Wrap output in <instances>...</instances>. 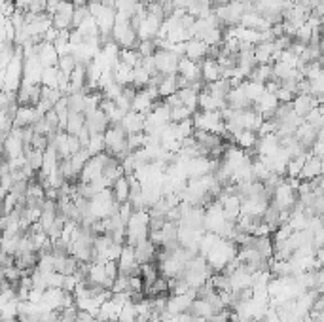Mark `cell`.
<instances>
[{
	"mask_svg": "<svg viewBox=\"0 0 324 322\" xmlns=\"http://www.w3.org/2000/svg\"><path fill=\"white\" fill-rule=\"evenodd\" d=\"M105 140H106V152L114 157H118L119 161L124 159L129 152V146H127V133L125 129L119 125H110L108 131L105 133Z\"/></svg>",
	"mask_w": 324,
	"mask_h": 322,
	"instance_id": "6da1fadb",
	"label": "cell"
},
{
	"mask_svg": "<svg viewBox=\"0 0 324 322\" xmlns=\"http://www.w3.org/2000/svg\"><path fill=\"white\" fill-rule=\"evenodd\" d=\"M193 125H195V129L216 133V135L226 133V122L222 118V112H195Z\"/></svg>",
	"mask_w": 324,
	"mask_h": 322,
	"instance_id": "7a4b0ae2",
	"label": "cell"
},
{
	"mask_svg": "<svg viewBox=\"0 0 324 322\" xmlns=\"http://www.w3.org/2000/svg\"><path fill=\"white\" fill-rule=\"evenodd\" d=\"M226 222H228V216H226L222 203L218 199L212 201L205 209V229L211 231V233H220V229H222V226Z\"/></svg>",
	"mask_w": 324,
	"mask_h": 322,
	"instance_id": "3957f363",
	"label": "cell"
},
{
	"mask_svg": "<svg viewBox=\"0 0 324 322\" xmlns=\"http://www.w3.org/2000/svg\"><path fill=\"white\" fill-rule=\"evenodd\" d=\"M110 157V154L108 152H103V154L99 155H93L91 159L86 163V167H84V171L80 173V182H84V184H89V182H93V180L100 178L103 176V169H105V163L106 159Z\"/></svg>",
	"mask_w": 324,
	"mask_h": 322,
	"instance_id": "277c9868",
	"label": "cell"
},
{
	"mask_svg": "<svg viewBox=\"0 0 324 322\" xmlns=\"http://www.w3.org/2000/svg\"><path fill=\"white\" fill-rule=\"evenodd\" d=\"M156 67H157V72H161V74H178V63H180V57L175 55L173 51L169 50H157L156 55Z\"/></svg>",
	"mask_w": 324,
	"mask_h": 322,
	"instance_id": "5b68a950",
	"label": "cell"
},
{
	"mask_svg": "<svg viewBox=\"0 0 324 322\" xmlns=\"http://www.w3.org/2000/svg\"><path fill=\"white\" fill-rule=\"evenodd\" d=\"M163 25V19L156 17V15H146L144 19H140V25H138V38L140 40H154V38L159 34Z\"/></svg>",
	"mask_w": 324,
	"mask_h": 322,
	"instance_id": "8992f818",
	"label": "cell"
},
{
	"mask_svg": "<svg viewBox=\"0 0 324 322\" xmlns=\"http://www.w3.org/2000/svg\"><path fill=\"white\" fill-rule=\"evenodd\" d=\"M42 118H44V114L38 112L36 106H19L15 119H13V125L15 127H31V125H34L38 119Z\"/></svg>",
	"mask_w": 324,
	"mask_h": 322,
	"instance_id": "52a82bcc",
	"label": "cell"
},
{
	"mask_svg": "<svg viewBox=\"0 0 324 322\" xmlns=\"http://www.w3.org/2000/svg\"><path fill=\"white\" fill-rule=\"evenodd\" d=\"M178 74L190 82V87L195 82H203V78H201V63H195L192 59H188V57H182L180 63H178Z\"/></svg>",
	"mask_w": 324,
	"mask_h": 322,
	"instance_id": "ba28073f",
	"label": "cell"
},
{
	"mask_svg": "<svg viewBox=\"0 0 324 322\" xmlns=\"http://www.w3.org/2000/svg\"><path fill=\"white\" fill-rule=\"evenodd\" d=\"M135 256H137L138 264H156L157 260V245L146 239V241H140L135 247Z\"/></svg>",
	"mask_w": 324,
	"mask_h": 322,
	"instance_id": "9c48e42d",
	"label": "cell"
},
{
	"mask_svg": "<svg viewBox=\"0 0 324 322\" xmlns=\"http://www.w3.org/2000/svg\"><path fill=\"white\" fill-rule=\"evenodd\" d=\"M144 125H146V116L138 114V112H127L125 114L121 127L125 129L127 135H137V133H144Z\"/></svg>",
	"mask_w": 324,
	"mask_h": 322,
	"instance_id": "30bf717a",
	"label": "cell"
},
{
	"mask_svg": "<svg viewBox=\"0 0 324 322\" xmlns=\"http://www.w3.org/2000/svg\"><path fill=\"white\" fill-rule=\"evenodd\" d=\"M279 148H280V140H279V135H277V133L260 136V140H258V144H256L258 157H269V155H273Z\"/></svg>",
	"mask_w": 324,
	"mask_h": 322,
	"instance_id": "8fae6325",
	"label": "cell"
},
{
	"mask_svg": "<svg viewBox=\"0 0 324 322\" xmlns=\"http://www.w3.org/2000/svg\"><path fill=\"white\" fill-rule=\"evenodd\" d=\"M226 100H228V106L233 108V110H249V108H254V103L245 95L243 87H233Z\"/></svg>",
	"mask_w": 324,
	"mask_h": 322,
	"instance_id": "7c38bea8",
	"label": "cell"
},
{
	"mask_svg": "<svg viewBox=\"0 0 324 322\" xmlns=\"http://www.w3.org/2000/svg\"><path fill=\"white\" fill-rule=\"evenodd\" d=\"M193 299L192 296H188V294H182V296H171L167 301V313L169 315H180V313H186V311L192 309L193 305Z\"/></svg>",
	"mask_w": 324,
	"mask_h": 322,
	"instance_id": "4fadbf2b",
	"label": "cell"
},
{
	"mask_svg": "<svg viewBox=\"0 0 324 322\" xmlns=\"http://www.w3.org/2000/svg\"><path fill=\"white\" fill-rule=\"evenodd\" d=\"M207 53H209V46L203 40H199V38H193V40H188L186 42L188 59H192L195 63H203L207 59Z\"/></svg>",
	"mask_w": 324,
	"mask_h": 322,
	"instance_id": "5bb4252c",
	"label": "cell"
},
{
	"mask_svg": "<svg viewBox=\"0 0 324 322\" xmlns=\"http://www.w3.org/2000/svg\"><path fill=\"white\" fill-rule=\"evenodd\" d=\"M292 106H294V112L303 119H306L315 108H318L317 100H315L313 95H298V97L292 100Z\"/></svg>",
	"mask_w": 324,
	"mask_h": 322,
	"instance_id": "9a60e30c",
	"label": "cell"
},
{
	"mask_svg": "<svg viewBox=\"0 0 324 322\" xmlns=\"http://www.w3.org/2000/svg\"><path fill=\"white\" fill-rule=\"evenodd\" d=\"M59 51L53 44L50 42H42L40 44V51H38V61L42 63V67L48 68V67H57V63H59Z\"/></svg>",
	"mask_w": 324,
	"mask_h": 322,
	"instance_id": "2e32d148",
	"label": "cell"
},
{
	"mask_svg": "<svg viewBox=\"0 0 324 322\" xmlns=\"http://www.w3.org/2000/svg\"><path fill=\"white\" fill-rule=\"evenodd\" d=\"M88 118V122H86V125H88V129L91 131V135H97V133H106L108 131V127H110V119H108V116H106L105 112L97 110L95 114H91V116H86Z\"/></svg>",
	"mask_w": 324,
	"mask_h": 322,
	"instance_id": "e0dca14e",
	"label": "cell"
},
{
	"mask_svg": "<svg viewBox=\"0 0 324 322\" xmlns=\"http://www.w3.org/2000/svg\"><path fill=\"white\" fill-rule=\"evenodd\" d=\"M112 193H114V197H116V201H118L119 205L129 201V197H131V180H129L127 174H121V176L114 182Z\"/></svg>",
	"mask_w": 324,
	"mask_h": 322,
	"instance_id": "ac0fdd59",
	"label": "cell"
},
{
	"mask_svg": "<svg viewBox=\"0 0 324 322\" xmlns=\"http://www.w3.org/2000/svg\"><path fill=\"white\" fill-rule=\"evenodd\" d=\"M201 78L205 84H212L222 78V67L216 59H205L201 63Z\"/></svg>",
	"mask_w": 324,
	"mask_h": 322,
	"instance_id": "d6986e66",
	"label": "cell"
},
{
	"mask_svg": "<svg viewBox=\"0 0 324 322\" xmlns=\"http://www.w3.org/2000/svg\"><path fill=\"white\" fill-rule=\"evenodd\" d=\"M322 174V157L318 155H309L303 165V171L299 174V180H313Z\"/></svg>",
	"mask_w": 324,
	"mask_h": 322,
	"instance_id": "ffe728a7",
	"label": "cell"
},
{
	"mask_svg": "<svg viewBox=\"0 0 324 322\" xmlns=\"http://www.w3.org/2000/svg\"><path fill=\"white\" fill-rule=\"evenodd\" d=\"M231 279V290L233 292H241L247 290V288H252V273H249L245 269V266L241 269H237L233 275H230Z\"/></svg>",
	"mask_w": 324,
	"mask_h": 322,
	"instance_id": "44dd1931",
	"label": "cell"
},
{
	"mask_svg": "<svg viewBox=\"0 0 324 322\" xmlns=\"http://www.w3.org/2000/svg\"><path fill=\"white\" fill-rule=\"evenodd\" d=\"M277 51L275 42H260L254 48V57L258 65H271V57Z\"/></svg>",
	"mask_w": 324,
	"mask_h": 322,
	"instance_id": "7402d4cb",
	"label": "cell"
},
{
	"mask_svg": "<svg viewBox=\"0 0 324 322\" xmlns=\"http://www.w3.org/2000/svg\"><path fill=\"white\" fill-rule=\"evenodd\" d=\"M112 70H114V76H116V82H118L119 86H124V87L133 86V80H135V68L119 61Z\"/></svg>",
	"mask_w": 324,
	"mask_h": 322,
	"instance_id": "603a6c76",
	"label": "cell"
},
{
	"mask_svg": "<svg viewBox=\"0 0 324 322\" xmlns=\"http://www.w3.org/2000/svg\"><path fill=\"white\" fill-rule=\"evenodd\" d=\"M258 140H260V135H258L256 131H249V129L241 131V133H237V135L233 136V143H235L239 148H243V150L256 148Z\"/></svg>",
	"mask_w": 324,
	"mask_h": 322,
	"instance_id": "cb8c5ba5",
	"label": "cell"
},
{
	"mask_svg": "<svg viewBox=\"0 0 324 322\" xmlns=\"http://www.w3.org/2000/svg\"><path fill=\"white\" fill-rule=\"evenodd\" d=\"M86 122H88V118H86V114H84V112H70L69 122H67V129L65 131H67L69 135L78 136V133L86 127Z\"/></svg>",
	"mask_w": 324,
	"mask_h": 322,
	"instance_id": "d4e9b609",
	"label": "cell"
},
{
	"mask_svg": "<svg viewBox=\"0 0 324 322\" xmlns=\"http://www.w3.org/2000/svg\"><path fill=\"white\" fill-rule=\"evenodd\" d=\"M157 89H159L161 99H167V97H171V95L178 93V80H176V74H167V76H165Z\"/></svg>",
	"mask_w": 324,
	"mask_h": 322,
	"instance_id": "484cf974",
	"label": "cell"
},
{
	"mask_svg": "<svg viewBox=\"0 0 324 322\" xmlns=\"http://www.w3.org/2000/svg\"><path fill=\"white\" fill-rule=\"evenodd\" d=\"M140 277H143L144 280V286L154 285V283L161 277L159 266H157V264H143V267H140Z\"/></svg>",
	"mask_w": 324,
	"mask_h": 322,
	"instance_id": "4316f807",
	"label": "cell"
},
{
	"mask_svg": "<svg viewBox=\"0 0 324 322\" xmlns=\"http://www.w3.org/2000/svg\"><path fill=\"white\" fill-rule=\"evenodd\" d=\"M241 87H243L245 95H247V97H249L252 103H256V100H258L264 93H266V84H258V82L247 80Z\"/></svg>",
	"mask_w": 324,
	"mask_h": 322,
	"instance_id": "83f0119b",
	"label": "cell"
},
{
	"mask_svg": "<svg viewBox=\"0 0 324 322\" xmlns=\"http://www.w3.org/2000/svg\"><path fill=\"white\" fill-rule=\"evenodd\" d=\"M192 313L193 315H197L199 318H209V316L214 315V309H212V305L209 299H203V297H197L192 305Z\"/></svg>",
	"mask_w": 324,
	"mask_h": 322,
	"instance_id": "f1b7e54d",
	"label": "cell"
},
{
	"mask_svg": "<svg viewBox=\"0 0 324 322\" xmlns=\"http://www.w3.org/2000/svg\"><path fill=\"white\" fill-rule=\"evenodd\" d=\"M86 99H88V93H86V91H78V93L67 95L69 110L70 112H84L86 110Z\"/></svg>",
	"mask_w": 324,
	"mask_h": 322,
	"instance_id": "f546056e",
	"label": "cell"
},
{
	"mask_svg": "<svg viewBox=\"0 0 324 322\" xmlns=\"http://www.w3.org/2000/svg\"><path fill=\"white\" fill-rule=\"evenodd\" d=\"M86 148H88V152L91 154V157H93V155L103 154V152H106L105 133H97V135H91V140H89V144L86 146Z\"/></svg>",
	"mask_w": 324,
	"mask_h": 322,
	"instance_id": "4dcf8cb0",
	"label": "cell"
},
{
	"mask_svg": "<svg viewBox=\"0 0 324 322\" xmlns=\"http://www.w3.org/2000/svg\"><path fill=\"white\" fill-rule=\"evenodd\" d=\"M25 157H27V163H29L36 173L38 171H42V167H44V152L34 150V148H27Z\"/></svg>",
	"mask_w": 324,
	"mask_h": 322,
	"instance_id": "1f68e13d",
	"label": "cell"
},
{
	"mask_svg": "<svg viewBox=\"0 0 324 322\" xmlns=\"http://www.w3.org/2000/svg\"><path fill=\"white\" fill-rule=\"evenodd\" d=\"M78 59H76V55H72V53H67V55H61L59 57V63H57V68L61 70V72H65V74H72L76 68H78Z\"/></svg>",
	"mask_w": 324,
	"mask_h": 322,
	"instance_id": "d6a6232c",
	"label": "cell"
},
{
	"mask_svg": "<svg viewBox=\"0 0 324 322\" xmlns=\"http://www.w3.org/2000/svg\"><path fill=\"white\" fill-rule=\"evenodd\" d=\"M119 61L125 63V65H129V67L137 68L143 65V55L138 53L137 50H121V53H119Z\"/></svg>",
	"mask_w": 324,
	"mask_h": 322,
	"instance_id": "836d02e7",
	"label": "cell"
},
{
	"mask_svg": "<svg viewBox=\"0 0 324 322\" xmlns=\"http://www.w3.org/2000/svg\"><path fill=\"white\" fill-rule=\"evenodd\" d=\"M309 155H299V157H292L290 163H288V169H287V176H294V178H299V174L303 171V165H306V161Z\"/></svg>",
	"mask_w": 324,
	"mask_h": 322,
	"instance_id": "e575fe53",
	"label": "cell"
},
{
	"mask_svg": "<svg viewBox=\"0 0 324 322\" xmlns=\"http://www.w3.org/2000/svg\"><path fill=\"white\" fill-rule=\"evenodd\" d=\"M193 114L195 112L190 110L188 106H175V108H171V122L173 124H180V122H186V119L193 118Z\"/></svg>",
	"mask_w": 324,
	"mask_h": 322,
	"instance_id": "d590c367",
	"label": "cell"
},
{
	"mask_svg": "<svg viewBox=\"0 0 324 322\" xmlns=\"http://www.w3.org/2000/svg\"><path fill=\"white\" fill-rule=\"evenodd\" d=\"M42 86L53 87V89L59 86V68L57 67L44 68V74H42Z\"/></svg>",
	"mask_w": 324,
	"mask_h": 322,
	"instance_id": "8d00e7d4",
	"label": "cell"
},
{
	"mask_svg": "<svg viewBox=\"0 0 324 322\" xmlns=\"http://www.w3.org/2000/svg\"><path fill=\"white\" fill-rule=\"evenodd\" d=\"M150 80H152V74L144 67L135 68V80H133V86L137 89H144L146 86H150Z\"/></svg>",
	"mask_w": 324,
	"mask_h": 322,
	"instance_id": "74e56055",
	"label": "cell"
},
{
	"mask_svg": "<svg viewBox=\"0 0 324 322\" xmlns=\"http://www.w3.org/2000/svg\"><path fill=\"white\" fill-rule=\"evenodd\" d=\"M138 320V313H137V305L129 301V304L124 305V309L119 313L118 322H137Z\"/></svg>",
	"mask_w": 324,
	"mask_h": 322,
	"instance_id": "f35d334b",
	"label": "cell"
},
{
	"mask_svg": "<svg viewBox=\"0 0 324 322\" xmlns=\"http://www.w3.org/2000/svg\"><path fill=\"white\" fill-rule=\"evenodd\" d=\"M0 307H2V320H12L19 316V299H12Z\"/></svg>",
	"mask_w": 324,
	"mask_h": 322,
	"instance_id": "ab89813d",
	"label": "cell"
},
{
	"mask_svg": "<svg viewBox=\"0 0 324 322\" xmlns=\"http://www.w3.org/2000/svg\"><path fill=\"white\" fill-rule=\"evenodd\" d=\"M137 51L144 57H152V55H156V51H157V46L154 40H140V44H138V48Z\"/></svg>",
	"mask_w": 324,
	"mask_h": 322,
	"instance_id": "60d3db41",
	"label": "cell"
},
{
	"mask_svg": "<svg viewBox=\"0 0 324 322\" xmlns=\"http://www.w3.org/2000/svg\"><path fill=\"white\" fill-rule=\"evenodd\" d=\"M129 280H131V277H127V275H121L119 273L118 279L114 280V285L110 290L114 292V294H121V292H131L129 290Z\"/></svg>",
	"mask_w": 324,
	"mask_h": 322,
	"instance_id": "b9f144b4",
	"label": "cell"
},
{
	"mask_svg": "<svg viewBox=\"0 0 324 322\" xmlns=\"http://www.w3.org/2000/svg\"><path fill=\"white\" fill-rule=\"evenodd\" d=\"M91 13H89V6H82V8H76L74 12V17H72V27L78 29V27L84 23V19H88Z\"/></svg>",
	"mask_w": 324,
	"mask_h": 322,
	"instance_id": "7bdbcfd3",
	"label": "cell"
},
{
	"mask_svg": "<svg viewBox=\"0 0 324 322\" xmlns=\"http://www.w3.org/2000/svg\"><path fill=\"white\" fill-rule=\"evenodd\" d=\"M296 97H298V95L294 93V91H290V89H287V87H282V86H280V89L277 91V99H279V103H292Z\"/></svg>",
	"mask_w": 324,
	"mask_h": 322,
	"instance_id": "ee69618b",
	"label": "cell"
},
{
	"mask_svg": "<svg viewBox=\"0 0 324 322\" xmlns=\"http://www.w3.org/2000/svg\"><path fill=\"white\" fill-rule=\"evenodd\" d=\"M88 6H89V13H91L93 17H99L100 13L105 12V8H106L103 2H89Z\"/></svg>",
	"mask_w": 324,
	"mask_h": 322,
	"instance_id": "f6af8a7d",
	"label": "cell"
},
{
	"mask_svg": "<svg viewBox=\"0 0 324 322\" xmlns=\"http://www.w3.org/2000/svg\"><path fill=\"white\" fill-rule=\"evenodd\" d=\"M190 4H192V0H173V6H175V10H184V12H188Z\"/></svg>",
	"mask_w": 324,
	"mask_h": 322,
	"instance_id": "bcb514c9",
	"label": "cell"
},
{
	"mask_svg": "<svg viewBox=\"0 0 324 322\" xmlns=\"http://www.w3.org/2000/svg\"><path fill=\"white\" fill-rule=\"evenodd\" d=\"M313 155H318V157H324V140H317V144L313 146Z\"/></svg>",
	"mask_w": 324,
	"mask_h": 322,
	"instance_id": "7dc6e473",
	"label": "cell"
},
{
	"mask_svg": "<svg viewBox=\"0 0 324 322\" xmlns=\"http://www.w3.org/2000/svg\"><path fill=\"white\" fill-rule=\"evenodd\" d=\"M72 4H74L76 8H82V6H88L89 0H72Z\"/></svg>",
	"mask_w": 324,
	"mask_h": 322,
	"instance_id": "c3c4849f",
	"label": "cell"
},
{
	"mask_svg": "<svg viewBox=\"0 0 324 322\" xmlns=\"http://www.w3.org/2000/svg\"><path fill=\"white\" fill-rule=\"evenodd\" d=\"M318 140H324V127L318 129Z\"/></svg>",
	"mask_w": 324,
	"mask_h": 322,
	"instance_id": "681fc988",
	"label": "cell"
},
{
	"mask_svg": "<svg viewBox=\"0 0 324 322\" xmlns=\"http://www.w3.org/2000/svg\"><path fill=\"white\" fill-rule=\"evenodd\" d=\"M249 322H264V320H262V318H250Z\"/></svg>",
	"mask_w": 324,
	"mask_h": 322,
	"instance_id": "f907efd6",
	"label": "cell"
},
{
	"mask_svg": "<svg viewBox=\"0 0 324 322\" xmlns=\"http://www.w3.org/2000/svg\"><path fill=\"white\" fill-rule=\"evenodd\" d=\"M2 322H21L19 318H12V320H2Z\"/></svg>",
	"mask_w": 324,
	"mask_h": 322,
	"instance_id": "816d5d0a",
	"label": "cell"
},
{
	"mask_svg": "<svg viewBox=\"0 0 324 322\" xmlns=\"http://www.w3.org/2000/svg\"><path fill=\"white\" fill-rule=\"evenodd\" d=\"M74 322H84V320H82V318H76V320Z\"/></svg>",
	"mask_w": 324,
	"mask_h": 322,
	"instance_id": "f5cc1de1",
	"label": "cell"
}]
</instances>
